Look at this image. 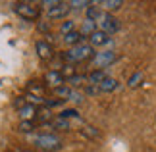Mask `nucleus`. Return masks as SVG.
<instances>
[{"instance_id":"1","label":"nucleus","mask_w":156,"mask_h":152,"mask_svg":"<svg viewBox=\"0 0 156 152\" xmlns=\"http://www.w3.org/2000/svg\"><path fill=\"white\" fill-rule=\"evenodd\" d=\"M94 56V48L91 44H87V42H83V44H77L73 48H69V50L64 52V60L69 64H81V62H87V60H93Z\"/></svg>"},{"instance_id":"2","label":"nucleus","mask_w":156,"mask_h":152,"mask_svg":"<svg viewBox=\"0 0 156 152\" xmlns=\"http://www.w3.org/2000/svg\"><path fill=\"white\" fill-rule=\"evenodd\" d=\"M33 144L44 152H54L62 148V139L58 135H52V133H41V135L33 137Z\"/></svg>"},{"instance_id":"3","label":"nucleus","mask_w":156,"mask_h":152,"mask_svg":"<svg viewBox=\"0 0 156 152\" xmlns=\"http://www.w3.org/2000/svg\"><path fill=\"white\" fill-rule=\"evenodd\" d=\"M43 6L46 8V16L50 19H64L71 12L69 2H64V0H44Z\"/></svg>"},{"instance_id":"4","label":"nucleus","mask_w":156,"mask_h":152,"mask_svg":"<svg viewBox=\"0 0 156 152\" xmlns=\"http://www.w3.org/2000/svg\"><path fill=\"white\" fill-rule=\"evenodd\" d=\"M97 27L100 29V31H104L108 35H114L119 31V27H122V23H119L118 17H114L112 14H108V12L102 10V14H100V17L97 19Z\"/></svg>"},{"instance_id":"5","label":"nucleus","mask_w":156,"mask_h":152,"mask_svg":"<svg viewBox=\"0 0 156 152\" xmlns=\"http://www.w3.org/2000/svg\"><path fill=\"white\" fill-rule=\"evenodd\" d=\"M116 60H118V54L114 52V50L94 52V56H93V68L94 69H104V68H108V65H112Z\"/></svg>"},{"instance_id":"6","label":"nucleus","mask_w":156,"mask_h":152,"mask_svg":"<svg viewBox=\"0 0 156 152\" xmlns=\"http://www.w3.org/2000/svg\"><path fill=\"white\" fill-rule=\"evenodd\" d=\"M112 37L104 31H100V29H97L91 37H89V44H91L93 48H98V46H110L112 44Z\"/></svg>"},{"instance_id":"7","label":"nucleus","mask_w":156,"mask_h":152,"mask_svg":"<svg viewBox=\"0 0 156 152\" xmlns=\"http://www.w3.org/2000/svg\"><path fill=\"white\" fill-rule=\"evenodd\" d=\"M16 12L20 14L23 19H37L39 17V10L35 8L33 4H29V2H20V4H16Z\"/></svg>"},{"instance_id":"8","label":"nucleus","mask_w":156,"mask_h":152,"mask_svg":"<svg viewBox=\"0 0 156 152\" xmlns=\"http://www.w3.org/2000/svg\"><path fill=\"white\" fill-rule=\"evenodd\" d=\"M44 81L48 83L52 89H58V87H62V85H66V77L60 73V71L52 69V71H48V73L44 75Z\"/></svg>"},{"instance_id":"9","label":"nucleus","mask_w":156,"mask_h":152,"mask_svg":"<svg viewBox=\"0 0 156 152\" xmlns=\"http://www.w3.org/2000/svg\"><path fill=\"white\" fill-rule=\"evenodd\" d=\"M35 50H37V54L43 60H48V58H52V46H50V42H46V41H37L35 42Z\"/></svg>"},{"instance_id":"10","label":"nucleus","mask_w":156,"mask_h":152,"mask_svg":"<svg viewBox=\"0 0 156 152\" xmlns=\"http://www.w3.org/2000/svg\"><path fill=\"white\" fill-rule=\"evenodd\" d=\"M106 77H110V75L106 73V69H93L91 73L87 75V81H89V85H94V87H98V85L102 83Z\"/></svg>"},{"instance_id":"11","label":"nucleus","mask_w":156,"mask_h":152,"mask_svg":"<svg viewBox=\"0 0 156 152\" xmlns=\"http://www.w3.org/2000/svg\"><path fill=\"white\" fill-rule=\"evenodd\" d=\"M62 41L68 44L69 48H73L77 44H83V41H85V37L81 35V31H73V33H68V35H64Z\"/></svg>"},{"instance_id":"12","label":"nucleus","mask_w":156,"mask_h":152,"mask_svg":"<svg viewBox=\"0 0 156 152\" xmlns=\"http://www.w3.org/2000/svg\"><path fill=\"white\" fill-rule=\"evenodd\" d=\"M97 6H100V8H102L104 12H108V14H110V12H116V10H119L123 6V2L122 0H100V2H94Z\"/></svg>"},{"instance_id":"13","label":"nucleus","mask_w":156,"mask_h":152,"mask_svg":"<svg viewBox=\"0 0 156 152\" xmlns=\"http://www.w3.org/2000/svg\"><path fill=\"white\" fill-rule=\"evenodd\" d=\"M98 89H100V93H114V90L119 89V83H118V79H114V77H106L104 81L98 85Z\"/></svg>"},{"instance_id":"14","label":"nucleus","mask_w":156,"mask_h":152,"mask_svg":"<svg viewBox=\"0 0 156 152\" xmlns=\"http://www.w3.org/2000/svg\"><path fill=\"white\" fill-rule=\"evenodd\" d=\"M46 125H50L52 129H62V131L71 129V121L60 118V115H58V118H54V119H50V121H46Z\"/></svg>"},{"instance_id":"15","label":"nucleus","mask_w":156,"mask_h":152,"mask_svg":"<svg viewBox=\"0 0 156 152\" xmlns=\"http://www.w3.org/2000/svg\"><path fill=\"white\" fill-rule=\"evenodd\" d=\"M35 114H37V110H35L33 104H27V106H21L20 108V118H21V121H31L35 118Z\"/></svg>"},{"instance_id":"16","label":"nucleus","mask_w":156,"mask_h":152,"mask_svg":"<svg viewBox=\"0 0 156 152\" xmlns=\"http://www.w3.org/2000/svg\"><path fill=\"white\" fill-rule=\"evenodd\" d=\"M97 29H98L97 23L91 21V19H85V21L81 23V35H83V37H91V35L97 31Z\"/></svg>"},{"instance_id":"17","label":"nucleus","mask_w":156,"mask_h":152,"mask_svg":"<svg viewBox=\"0 0 156 152\" xmlns=\"http://www.w3.org/2000/svg\"><path fill=\"white\" fill-rule=\"evenodd\" d=\"M58 115H60V118H64V119H69V121H71V119H77V121L81 119V115H79V112H77L75 108H68V110H62Z\"/></svg>"},{"instance_id":"18","label":"nucleus","mask_w":156,"mask_h":152,"mask_svg":"<svg viewBox=\"0 0 156 152\" xmlns=\"http://www.w3.org/2000/svg\"><path fill=\"white\" fill-rule=\"evenodd\" d=\"M54 93H56L58 96H62V100H69V96H71V93H73V89H71L69 85H62V87L54 89Z\"/></svg>"},{"instance_id":"19","label":"nucleus","mask_w":156,"mask_h":152,"mask_svg":"<svg viewBox=\"0 0 156 152\" xmlns=\"http://www.w3.org/2000/svg\"><path fill=\"white\" fill-rule=\"evenodd\" d=\"M73 31H77L75 29V21H71V19H68V21H64L62 25H60V35H68V33H73Z\"/></svg>"},{"instance_id":"20","label":"nucleus","mask_w":156,"mask_h":152,"mask_svg":"<svg viewBox=\"0 0 156 152\" xmlns=\"http://www.w3.org/2000/svg\"><path fill=\"white\" fill-rule=\"evenodd\" d=\"M89 6H93V2H89V0H71L69 2L71 10H87Z\"/></svg>"},{"instance_id":"21","label":"nucleus","mask_w":156,"mask_h":152,"mask_svg":"<svg viewBox=\"0 0 156 152\" xmlns=\"http://www.w3.org/2000/svg\"><path fill=\"white\" fill-rule=\"evenodd\" d=\"M85 81H87V75H73V77L68 79V83H69L71 89H73V87H81Z\"/></svg>"},{"instance_id":"22","label":"nucleus","mask_w":156,"mask_h":152,"mask_svg":"<svg viewBox=\"0 0 156 152\" xmlns=\"http://www.w3.org/2000/svg\"><path fill=\"white\" fill-rule=\"evenodd\" d=\"M141 81H143V73H141V71H135V73L129 77L127 83H129V87H139Z\"/></svg>"},{"instance_id":"23","label":"nucleus","mask_w":156,"mask_h":152,"mask_svg":"<svg viewBox=\"0 0 156 152\" xmlns=\"http://www.w3.org/2000/svg\"><path fill=\"white\" fill-rule=\"evenodd\" d=\"M29 93H31V96H41V94H43V89H41L39 87V85H35V81H31V83H29Z\"/></svg>"},{"instance_id":"24","label":"nucleus","mask_w":156,"mask_h":152,"mask_svg":"<svg viewBox=\"0 0 156 152\" xmlns=\"http://www.w3.org/2000/svg\"><path fill=\"white\" fill-rule=\"evenodd\" d=\"M69 100L71 102H75V104H79V102H83L85 98H83V94L81 93H77V90L73 89V93H71V96H69Z\"/></svg>"},{"instance_id":"25","label":"nucleus","mask_w":156,"mask_h":152,"mask_svg":"<svg viewBox=\"0 0 156 152\" xmlns=\"http://www.w3.org/2000/svg\"><path fill=\"white\" fill-rule=\"evenodd\" d=\"M85 94H91V96L100 94V89H98V87H94V85H87V87H85Z\"/></svg>"},{"instance_id":"26","label":"nucleus","mask_w":156,"mask_h":152,"mask_svg":"<svg viewBox=\"0 0 156 152\" xmlns=\"http://www.w3.org/2000/svg\"><path fill=\"white\" fill-rule=\"evenodd\" d=\"M20 129H21L23 133H31V131H33V123H31V121H21Z\"/></svg>"}]
</instances>
